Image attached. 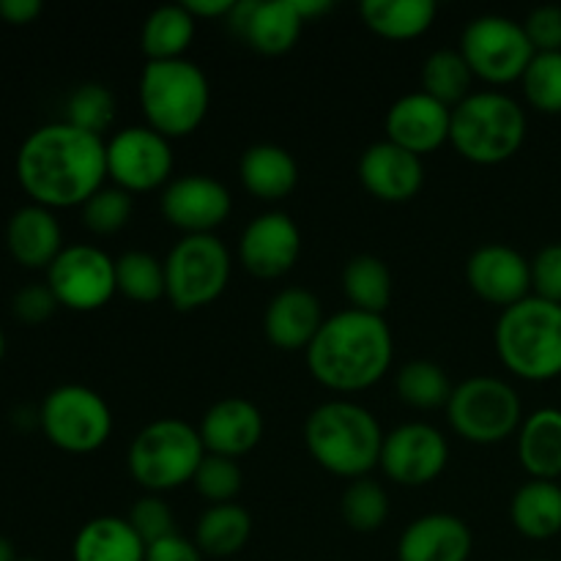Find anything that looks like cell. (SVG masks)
Here are the masks:
<instances>
[{"instance_id":"obj_39","label":"cell","mask_w":561,"mask_h":561,"mask_svg":"<svg viewBox=\"0 0 561 561\" xmlns=\"http://www.w3.org/2000/svg\"><path fill=\"white\" fill-rule=\"evenodd\" d=\"M131 211H135V201L126 190L115 184H104L91 201L82 206V225L91 230L93 236H113L129 225Z\"/></svg>"},{"instance_id":"obj_18","label":"cell","mask_w":561,"mask_h":561,"mask_svg":"<svg viewBox=\"0 0 561 561\" xmlns=\"http://www.w3.org/2000/svg\"><path fill=\"white\" fill-rule=\"evenodd\" d=\"M225 22L247 47L272 58L290 53L305 31L296 0H236Z\"/></svg>"},{"instance_id":"obj_52","label":"cell","mask_w":561,"mask_h":561,"mask_svg":"<svg viewBox=\"0 0 561 561\" xmlns=\"http://www.w3.org/2000/svg\"><path fill=\"white\" fill-rule=\"evenodd\" d=\"M535 561H548V559H535Z\"/></svg>"},{"instance_id":"obj_11","label":"cell","mask_w":561,"mask_h":561,"mask_svg":"<svg viewBox=\"0 0 561 561\" xmlns=\"http://www.w3.org/2000/svg\"><path fill=\"white\" fill-rule=\"evenodd\" d=\"M460 55L469 64L471 75L488 85L520 82L524 71L535 58L524 22L504 14L474 16L460 36Z\"/></svg>"},{"instance_id":"obj_49","label":"cell","mask_w":561,"mask_h":561,"mask_svg":"<svg viewBox=\"0 0 561 561\" xmlns=\"http://www.w3.org/2000/svg\"><path fill=\"white\" fill-rule=\"evenodd\" d=\"M0 561H16V553H14V546H11L5 537H0Z\"/></svg>"},{"instance_id":"obj_10","label":"cell","mask_w":561,"mask_h":561,"mask_svg":"<svg viewBox=\"0 0 561 561\" xmlns=\"http://www.w3.org/2000/svg\"><path fill=\"white\" fill-rule=\"evenodd\" d=\"M38 425L53 447L69 455H91L113 436V411L96 389L64 383L44 398Z\"/></svg>"},{"instance_id":"obj_5","label":"cell","mask_w":561,"mask_h":561,"mask_svg":"<svg viewBox=\"0 0 561 561\" xmlns=\"http://www.w3.org/2000/svg\"><path fill=\"white\" fill-rule=\"evenodd\" d=\"M496 356L524 381H553L561 376V305L526 296L507 307L493 329Z\"/></svg>"},{"instance_id":"obj_37","label":"cell","mask_w":561,"mask_h":561,"mask_svg":"<svg viewBox=\"0 0 561 561\" xmlns=\"http://www.w3.org/2000/svg\"><path fill=\"white\" fill-rule=\"evenodd\" d=\"M115 121V93L104 82H82L66 102V124L104 137Z\"/></svg>"},{"instance_id":"obj_22","label":"cell","mask_w":561,"mask_h":561,"mask_svg":"<svg viewBox=\"0 0 561 561\" xmlns=\"http://www.w3.org/2000/svg\"><path fill=\"white\" fill-rule=\"evenodd\" d=\"M474 537L463 518L431 513L411 520L398 540V561H469Z\"/></svg>"},{"instance_id":"obj_50","label":"cell","mask_w":561,"mask_h":561,"mask_svg":"<svg viewBox=\"0 0 561 561\" xmlns=\"http://www.w3.org/2000/svg\"><path fill=\"white\" fill-rule=\"evenodd\" d=\"M3 354H5V334L3 329H0V359H3Z\"/></svg>"},{"instance_id":"obj_48","label":"cell","mask_w":561,"mask_h":561,"mask_svg":"<svg viewBox=\"0 0 561 561\" xmlns=\"http://www.w3.org/2000/svg\"><path fill=\"white\" fill-rule=\"evenodd\" d=\"M296 5H299L301 16H305V22L316 20V16L327 14V11H332V0H296Z\"/></svg>"},{"instance_id":"obj_12","label":"cell","mask_w":561,"mask_h":561,"mask_svg":"<svg viewBox=\"0 0 561 561\" xmlns=\"http://www.w3.org/2000/svg\"><path fill=\"white\" fill-rule=\"evenodd\" d=\"M173 140L151 126H124L107 140V179L129 195L151 192L173 181Z\"/></svg>"},{"instance_id":"obj_40","label":"cell","mask_w":561,"mask_h":561,"mask_svg":"<svg viewBox=\"0 0 561 561\" xmlns=\"http://www.w3.org/2000/svg\"><path fill=\"white\" fill-rule=\"evenodd\" d=\"M192 485L197 488L206 502L211 504H230L241 493L244 485V474H241L239 460L222 458V455H208L203 458L201 469H197Z\"/></svg>"},{"instance_id":"obj_16","label":"cell","mask_w":561,"mask_h":561,"mask_svg":"<svg viewBox=\"0 0 561 561\" xmlns=\"http://www.w3.org/2000/svg\"><path fill=\"white\" fill-rule=\"evenodd\" d=\"M301 230L285 211H263L247 222L239 241V261L252 277H285L299 263Z\"/></svg>"},{"instance_id":"obj_51","label":"cell","mask_w":561,"mask_h":561,"mask_svg":"<svg viewBox=\"0 0 561 561\" xmlns=\"http://www.w3.org/2000/svg\"><path fill=\"white\" fill-rule=\"evenodd\" d=\"M16 561H38V559H16Z\"/></svg>"},{"instance_id":"obj_14","label":"cell","mask_w":561,"mask_h":561,"mask_svg":"<svg viewBox=\"0 0 561 561\" xmlns=\"http://www.w3.org/2000/svg\"><path fill=\"white\" fill-rule=\"evenodd\" d=\"M449 463V444L438 427L427 422H405L383 436V474L403 488H422L436 482Z\"/></svg>"},{"instance_id":"obj_9","label":"cell","mask_w":561,"mask_h":561,"mask_svg":"<svg viewBox=\"0 0 561 561\" xmlns=\"http://www.w3.org/2000/svg\"><path fill=\"white\" fill-rule=\"evenodd\" d=\"M233 272L230 250L219 236H181L164 257L168 299L175 310L192 312L208 307L225 294Z\"/></svg>"},{"instance_id":"obj_35","label":"cell","mask_w":561,"mask_h":561,"mask_svg":"<svg viewBox=\"0 0 561 561\" xmlns=\"http://www.w3.org/2000/svg\"><path fill=\"white\" fill-rule=\"evenodd\" d=\"M115 283L124 299L137 305H151L168 294V279H164V261L142 250H129L115 257Z\"/></svg>"},{"instance_id":"obj_28","label":"cell","mask_w":561,"mask_h":561,"mask_svg":"<svg viewBox=\"0 0 561 561\" xmlns=\"http://www.w3.org/2000/svg\"><path fill=\"white\" fill-rule=\"evenodd\" d=\"M510 520L526 540H551L561 535V485L551 480H529L510 502Z\"/></svg>"},{"instance_id":"obj_42","label":"cell","mask_w":561,"mask_h":561,"mask_svg":"<svg viewBox=\"0 0 561 561\" xmlns=\"http://www.w3.org/2000/svg\"><path fill=\"white\" fill-rule=\"evenodd\" d=\"M531 296L561 305V241L546 244L531 257Z\"/></svg>"},{"instance_id":"obj_33","label":"cell","mask_w":561,"mask_h":561,"mask_svg":"<svg viewBox=\"0 0 561 561\" xmlns=\"http://www.w3.org/2000/svg\"><path fill=\"white\" fill-rule=\"evenodd\" d=\"M471 82H474V75H471L460 49H436L422 64V91L447 104L449 110H455L466 96H471Z\"/></svg>"},{"instance_id":"obj_27","label":"cell","mask_w":561,"mask_h":561,"mask_svg":"<svg viewBox=\"0 0 561 561\" xmlns=\"http://www.w3.org/2000/svg\"><path fill=\"white\" fill-rule=\"evenodd\" d=\"M75 561H146V542L131 524L118 515H99L88 520L71 546Z\"/></svg>"},{"instance_id":"obj_34","label":"cell","mask_w":561,"mask_h":561,"mask_svg":"<svg viewBox=\"0 0 561 561\" xmlns=\"http://www.w3.org/2000/svg\"><path fill=\"white\" fill-rule=\"evenodd\" d=\"M394 389H398V398L411 409L433 411L447 409L455 387L442 365L431 359H414L400 367L394 376Z\"/></svg>"},{"instance_id":"obj_6","label":"cell","mask_w":561,"mask_h":561,"mask_svg":"<svg viewBox=\"0 0 561 561\" xmlns=\"http://www.w3.org/2000/svg\"><path fill=\"white\" fill-rule=\"evenodd\" d=\"M526 113L518 99L504 91H471L453 110L449 142L474 164H502L526 142Z\"/></svg>"},{"instance_id":"obj_21","label":"cell","mask_w":561,"mask_h":561,"mask_svg":"<svg viewBox=\"0 0 561 561\" xmlns=\"http://www.w3.org/2000/svg\"><path fill=\"white\" fill-rule=\"evenodd\" d=\"M263 414L252 400L247 398H222L203 414L197 433L208 455L222 458H244L261 444L263 438Z\"/></svg>"},{"instance_id":"obj_46","label":"cell","mask_w":561,"mask_h":561,"mask_svg":"<svg viewBox=\"0 0 561 561\" xmlns=\"http://www.w3.org/2000/svg\"><path fill=\"white\" fill-rule=\"evenodd\" d=\"M42 11V0H0V20L9 25H31Z\"/></svg>"},{"instance_id":"obj_2","label":"cell","mask_w":561,"mask_h":561,"mask_svg":"<svg viewBox=\"0 0 561 561\" xmlns=\"http://www.w3.org/2000/svg\"><path fill=\"white\" fill-rule=\"evenodd\" d=\"M305 354L321 387L340 394L365 392L392 367L394 337L387 318L348 307L323 321Z\"/></svg>"},{"instance_id":"obj_3","label":"cell","mask_w":561,"mask_h":561,"mask_svg":"<svg viewBox=\"0 0 561 561\" xmlns=\"http://www.w3.org/2000/svg\"><path fill=\"white\" fill-rule=\"evenodd\" d=\"M387 433L376 414L354 400L334 398L310 411L305 422V447L323 471L343 480L370 477L381 460Z\"/></svg>"},{"instance_id":"obj_43","label":"cell","mask_w":561,"mask_h":561,"mask_svg":"<svg viewBox=\"0 0 561 561\" xmlns=\"http://www.w3.org/2000/svg\"><path fill=\"white\" fill-rule=\"evenodd\" d=\"M535 53H561V5H537L524 20Z\"/></svg>"},{"instance_id":"obj_15","label":"cell","mask_w":561,"mask_h":561,"mask_svg":"<svg viewBox=\"0 0 561 561\" xmlns=\"http://www.w3.org/2000/svg\"><path fill=\"white\" fill-rule=\"evenodd\" d=\"M159 211L184 236L214 233L233 211L230 190L206 173H186L170 181L159 197Z\"/></svg>"},{"instance_id":"obj_25","label":"cell","mask_w":561,"mask_h":561,"mask_svg":"<svg viewBox=\"0 0 561 561\" xmlns=\"http://www.w3.org/2000/svg\"><path fill=\"white\" fill-rule=\"evenodd\" d=\"M239 179L252 197L263 203L285 201L299 184V164L277 142H255L239 159Z\"/></svg>"},{"instance_id":"obj_29","label":"cell","mask_w":561,"mask_h":561,"mask_svg":"<svg viewBox=\"0 0 561 561\" xmlns=\"http://www.w3.org/2000/svg\"><path fill=\"white\" fill-rule=\"evenodd\" d=\"M433 0H362L359 16L376 36L389 42H411L436 22Z\"/></svg>"},{"instance_id":"obj_45","label":"cell","mask_w":561,"mask_h":561,"mask_svg":"<svg viewBox=\"0 0 561 561\" xmlns=\"http://www.w3.org/2000/svg\"><path fill=\"white\" fill-rule=\"evenodd\" d=\"M146 561H203V553L195 546V540L170 535L146 548Z\"/></svg>"},{"instance_id":"obj_17","label":"cell","mask_w":561,"mask_h":561,"mask_svg":"<svg viewBox=\"0 0 561 561\" xmlns=\"http://www.w3.org/2000/svg\"><path fill=\"white\" fill-rule=\"evenodd\" d=\"M466 283L482 301L507 310L531 296V261L515 247L491 241L469 255Z\"/></svg>"},{"instance_id":"obj_44","label":"cell","mask_w":561,"mask_h":561,"mask_svg":"<svg viewBox=\"0 0 561 561\" xmlns=\"http://www.w3.org/2000/svg\"><path fill=\"white\" fill-rule=\"evenodd\" d=\"M14 316L20 318L22 323H44L53 318V312L58 310V299L49 290V285H25L22 290H16L14 296Z\"/></svg>"},{"instance_id":"obj_36","label":"cell","mask_w":561,"mask_h":561,"mask_svg":"<svg viewBox=\"0 0 561 561\" xmlns=\"http://www.w3.org/2000/svg\"><path fill=\"white\" fill-rule=\"evenodd\" d=\"M340 513L343 520L359 535H370L378 531L389 518V493L381 482L373 477H359L351 480L348 488L340 499Z\"/></svg>"},{"instance_id":"obj_8","label":"cell","mask_w":561,"mask_h":561,"mask_svg":"<svg viewBox=\"0 0 561 561\" xmlns=\"http://www.w3.org/2000/svg\"><path fill=\"white\" fill-rule=\"evenodd\" d=\"M447 422L463 442L491 447L518 436L524 403L513 383L496 376H471L453 389Z\"/></svg>"},{"instance_id":"obj_32","label":"cell","mask_w":561,"mask_h":561,"mask_svg":"<svg viewBox=\"0 0 561 561\" xmlns=\"http://www.w3.org/2000/svg\"><path fill=\"white\" fill-rule=\"evenodd\" d=\"M343 294L351 301V310L383 316L394 294L392 272L378 255H354L343 268Z\"/></svg>"},{"instance_id":"obj_31","label":"cell","mask_w":561,"mask_h":561,"mask_svg":"<svg viewBox=\"0 0 561 561\" xmlns=\"http://www.w3.org/2000/svg\"><path fill=\"white\" fill-rule=\"evenodd\" d=\"M252 537V518L241 504H211L195 526V546L203 557L228 559L244 551Z\"/></svg>"},{"instance_id":"obj_23","label":"cell","mask_w":561,"mask_h":561,"mask_svg":"<svg viewBox=\"0 0 561 561\" xmlns=\"http://www.w3.org/2000/svg\"><path fill=\"white\" fill-rule=\"evenodd\" d=\"M323 307L307 288H283L263 312V332L279 351H307L323 327Z\"/></svg>"},{"instance_id":"obj_4","label":"cell","mask_w":561,"mask_h":561,"mask_svg":"<svg viewBox=\"0 0 561 561\" xmlns=\"http://www.w3.org/2000/svg\"><path fill=\"white\" fill-rule=\"evenodd\" d=\"M146 126L181 140L201 129L211 107V85L195 60H146L137 82Z\"/></svg>"},{"instance_id":"obj_19","label":"cell","mask_w":561,"mask_h":561,"mask_svg":"<svg viewBox=\"0 0 561 561\" xmlns=\"http://www.w3.org/2000/svg\"><path fill=\"white\" fill-rule=\"evenodd\" d=\"M449 129H453V110L425 91L403 93L398 102H392L383 118L387 140L416 157L438 151L444 142H449Z\"/></svg>"},{"instance_id":"obj_13","label":"cell","mask_w":561,"mask_h":561,"mask_svg":"<svg viewBox=\"0 0 561 561\" xmlns=\"http://www.w3.org/2000/svg\"><path fill=\"white\" fill-rule=\"evenodd\" d=\"M47 285L60 307L75 312L102 310L118 294L115 257L93 244L64 247V252L47 268Z\"/></svg>"},{"instance_id":"obj_30","label":"cell","mask_w":561,"mask_h":561,"mask_svg":"<svg viewBox=\"0 0 561 561\" xmlns=\"http://www.w3.org/2000/svg\"><path fill=\"white\" fill-rule=\"evenodd\" d=\"M197 20L184 3L157 5L140 27V49L146 60H179L195 42Z\"/></svg>"},{"instance_id":"obj_24","label":"cell","mask_w":561,"mask_h":561,"mask_svg":"<svg viewBox=\"0 0 561 561\" xmlns=\"http://www.w3.org/2000/svg\"><path fill=\"white\" fill-rule=\"evenodd\" d=\"M5 247L11 257L25 268H49L64 252V230L49 208L22 206L5 225Z\"/></svg>"},{"instance_id":"obj_7","label":"cell","mask_w":561,"mask_h":561,"mask_svg":"<svg viewBox=\"0 0 561 561\" xmlns=\"http://www.w3.org/2000/svg\"><path fill=\"white\" fill-rule=\"evenodd\" d=\"M203 458L206 447L197 427L179 416H162L137 431L126 453V466L142 491L162 496L195 480Z\"/></svg>"},{"instance_id":"obj_20","label":"cell","mask_w":561,"mask_h":561,"mask_svg":"<svg viewBox=\"0 0 561 561\" xmlns=\"http://www.w3.org/2000/svg\"><path fill=\"white\" fill-rule=\"evenodd\" d=\"M362 186L381 203H409L420 195L425 184V164L422 157L394 146L389 140H378L362 151L356 164Z\"/></svg>"},{"instance_id":"obj_47","label":"cell","mask_w":561,"mask_h":561,"mask_svg":"<svg viewBox=\"0 0 561 561\" xmlns=\"http://www.w3.org/2000/svg\"><path fill=\"white\" fill-rule=\"evenodd\" d=\"M195 20H228L236 0H184Z\"/></svg>"},{"instance_id":"obj_38","label":"cell","mask_w":561,"mask_h":561,"mask_svg":"<svg viewBox=\"0 0 561 561\" xmlns=\"http://www.w3.org/2000/svg\"><path fill=\"white\" fill-rule=\"evenodd\" d=\"M520 85L537 113L561 115V53H535Z\"/></svg>"},{"instance_id":"obj_1","label":"cell","mask_w":561,"mask_h":561,"mask_svg":"<svg viewBox=\"0 0 561 561\" xmlns=\"http://www.w3.org/2000/svg\"><path fill=\"white\" fill-rule=\"evenodd\" d=\"M16 179L36 206H85L107 179V140L58 121L33 129L16 151Z\"/></svg>"},{"instance_id":"obj_41","label":"cell","mask_w":561,"mask_h":561,"mask_svg":"<svg viewBox=\"0 0 561 561\" xmlns=\"http://www.w3.org/2000/svg\"><path fill=\"white\" fill-rule=\"evenodd\" d=\"M126 520H129L131 529L137 531V537L146 542V548L164 540V537L179 535V531H175L173 510H170V504L164 502L162 496H157V493H146V496L137 499V502L131 504Z\"/></svg>"},{"instance_id":"obj_26","label":"cell","mask_w":561,"mask_h":561,"mask_svg":"<svg viewBox=\"0 0 561 561\" xmlns=\"http://www.w3.org/2000/svg\"><path fill=\"white\" fill-rule=\"evenodd\" d=\"M518 460L531 480L561 477V409L546 405L524 416L518 427Z\"/></svg>"}]
</instances>
